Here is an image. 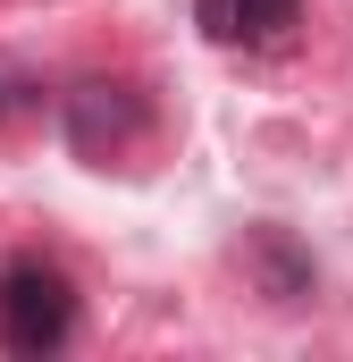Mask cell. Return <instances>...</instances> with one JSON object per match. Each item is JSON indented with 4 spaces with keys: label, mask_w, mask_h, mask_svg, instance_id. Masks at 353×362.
<instances>
[{
    "label": "cell",
    "mask_w": 353,
    "mask_h": 362,
    "mask_svg": "<svg viewBox=\"0 0 353 362\" xmlns=\"http://www.w3.org/2000/svg\"><path fill=\"white\" fill-rule=\"evenodd\" d=\"M0 110H8V101H0Z\"/></svg>",
    "instance_id": "obj_5"
},
{
    "label": "cell",
    "mask_w": 353,
    "mask_h": 362,
    "mask_svg": "<svg viewBox=\"0 0 353 362\" xmlns=\"http://www.w3.org/2000/svg\"><path fill=\"white\" fill-rule=\"evenodd\" d=\"M193 17H202V34L210 42H244V51H261V42H286L294 25H303V0H193Z\"/></svg>",
    "instance_id": "obj_3"
},
{
    "label": "cell",
    "mask_w": 353,
    "mask_h": 362,
    "mask_svg": "<svg viewBox=\"0 0 353 362\" xmlns=\"http://www.w3.org/2000/svg\"><path fill=\"white\" fill-rule=\"evenodd\" d=\"M244 270H253V286H261L269 303H303L311 295V253L286 228H253L244 236Z\"/></svg>",
    "instance_id": "obj_4"
},
{
    "label": "cell",
    "mask_w": 353,
    "mask_h": 362,
    "mask_svg": "<svg viewBox=\"0 0 353 362\" xmlns=\"http://www.w3.org/2000/svg\"><path fill=\"white\" fill-rule=\"evenodd\" d=\"M76 337V286L68 270H51V262H8L0 270V346L25 362L59 354Z\"/></svg>",
    "instance_id": "obj_1"
},
{
    "label": "cell",
    "mask_w": 353,
    "mask_h": 362,
    "mask_svg": "<svg viewBox=\"0 0 353 362\" xmlns=\"http://www.w3.org/2000/svg\"><path fill=\"white\" fill-rule=\"evenodd\" d=\"M143 127H152V110H143L135 85L85 76V85L68 93V144H76L85 160H118L126 144H143Z\"/></svg>",
    "instance_id": "obj_2"
}]
</instances>
